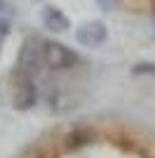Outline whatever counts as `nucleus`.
Segmentation results:
<instances>
[{"mask_svg": "<svg viewBox=\"0 0 155 158\" xmlns=\"http://www.w3.org/2000/svg\"><path fill=\"white\" fill-rule=\"evenodd\" d=\"M10 26H12V24H10V19L0 14V43H2V40L10 35Z\"/></svg>", "mask_w": 155, "mask_h": 158, "instance_id": "nucleus-8", "label": "nucleus"}, {"mask_svg": "<svg viewBox=\"0 0 155 158\" xmlns=\"http://www.w3.org/2000/svg\"><path fill=\"white\" fill-rule=\"evenodd\" d=\"M40 19H42V26L52 33H64L71 28V19L66 17L64 10H59L54 5H47L42 7V12H40Z\"/></svg>", "mask_w": 155, "mask_h": 158, "instance_id": "nucleus-5", "label": "nucleus"}, {"mask_svg": "<svg viewBox=\"0 0 155 158\" xmlns=\"http://www.w3.org/2000/svg\"><path fill=\"white\" fill-rule=\"evenodd\" d=\"M132 73H134V76H155V64H153V61L134 64V66H132Z\"/></svg>", "mask_w": 155, "mask_h": 158, "instance_id": "nucleus-7", "label": "nucleus"}, {"mask_svg": "<svg viewBox=\"0 0 155 158\" xmlns=\"http://www.w3.org/2000/svg\"><path fill=\"white\" fill-rule=\"evenodd\" d=\"M80 54L59 40H45V64L54 71H71L80 64Z\"/></svg>", "mask_w": 155, "mask_h": 158, "instance_id": "nucleus-3", "label": "nucleus"}, {"mask_svg": "<svg viewBox=\"0 0 155 158\" xmlns=\"http://www.w3.org/2000/svg\"><path fill=\"white\" fill-rule=\"evenodd\" d=\"M5 7H7V2H5V0H0V14L5 12Z\"/></svg>", "mask_w": 155, "mask_h": 158, "instance_id": "nucleus-9", "label": "nucleus"}, {"mask_svg": "<svg viewBox=\"0 0 155 158\" xmlns=\"http://www.w3.org/2000/svg\"><path fill=\"white\" fill-rule=\"evenodd\" d=\"M75 40L82 47H99L108 40V28L103 21H85L75 28Z\"/></svg>", "mask_w": 155, "mask_h": 158, "instance_id": "nucleus-4", "label": "nucleus"}, {"mask_svg": "<svg viewBox=\"0 0 155 158\" xmlns=\"http://www.w3.org/2000/svg\"><path fill=\"white\" fill-rule=\"evenodd\" d=\"M45 64V40L40 35H26L17 54V69L28 76H38Z\"/></svg>", "mask_w": 155, "mask_h": 158, "instance_id": "nucleus-1", "label": "nucleus"}, {"mask_svg": "<svg viewBox=\"0 0 155 158\" xmlns=\"http://www.w3.org/2000/svg\"><path fill=\"white\" fill-rule=\"evenodd\" d=\"M10 92H12V106L17 111H31L33 106L38 104V85L33 76L24 71L12 73V85H10Z\"/></svg>", "mask_w": 155, "mask_h": 158, "instance_id": "nucleus-2", "label": "nucleus"}, {"mask_svg": "<svg viewBox=\"0 0 155 158\" xmlns=\"http://www.w3.org/2000/svg\"><path fill=\"white\" fill-rule=\"evenodd\" d=\"M153 24H155V12H153Z\"/></svg>", "mask_w": 155, "mask_h": 158, "instance_id": "nucleus-10", "label": "nucleus"}, {"mask_svg": "<svg viewBox=\"0 0 155 158\" xmlns=\"http://www.w3.org/2000/svg\"><path fill=\"white\" fill-rule=\"evenodd\" d=\"M89 142H94V130L87 127V125L73 127V130L64 137V146L66 149H80V146L89 144Z\"/></svg>", "mask_w": 155, "mask_h": 158, "instance_id": "nucleus-6", "label": "nucleus"}]
</instances>
